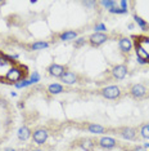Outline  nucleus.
<instances>
[{"label":"nucleus","instance_id":"nucleus-4","mask_svg":"<svg viewBox=\"0 0 149 151\" xmlns=\"http://www.w3.org/2000/svg\"><path fill=\"white\" fill-rule=\"evenodd\" d=\"M107 40H108V36L106 35V34H103V32H95V34H93V35L90 36L89 42H90V44L93 47H99L103 43H106Z\"/></svg>","mask_w":149,"mask_h":151},{"label":"nucleus","instance_id":"nucleus-7","mask_svg":"<svg viewBox=\"0 0 149 151\" xmlns=\"http://www.w3.org/2000/svg\"><path fill=\"white\" fill-rule=\"evenodd\" d=\"M130 93L135 98H141L145 93H147V89H145V87L144 85H141V84H135L134 87L131 88Z\"/></svg>","mask_w":149,"mask_h":151},{"label":"nucleus","instance_id":"nucleus-14","mask_svg":"<svg viewBox=\"0 0 149 151\" xmlns=\"http://www.w3.org/2000/svg\"><path fill=\"white\" fill-rule=\"evenodd\" d=\"M80 147L82 150H85V151H93L94 149V143H93V141L89 139V138H85V139H82L80 142Z\"/></svg>","mask_w":149,"mask_h":151},{"label":"nucleus","instance_id":"nucleus-3","mask_svg":"<svg viewBox=\"0 0 149 151\" xmlns=\"http://www.w3.org/2000/svg\"><path fill=\"white\" fill-rule=\"evenodd\" d=\"M48 130L46 129H36L32 134V138H33V142L37 143V145H44L48 139Z\"/></svg>","mask_w":149,"mask_h":151},{"label":"nucleus","instance_id":"nucleus-8","mask_svg":"<svg viewBox=\"0 0 149 151\" xmlns=\"http://www.w3.org/2000/svg\"><path fill=\"white\" fill-rule=\"evenodd\" d=\"M118 47L123 53H128L133 49V43H131V40L128 37H121L120 42H118Z\"/></svg>","mask_w":149,"mask_h":151},{"label":"nucleus","instance_id":"nucleus-25","mask_svg":"<svg viewBox=\"0 0 149 151\" xmlns=\"http://www.w3.org/2000/svg\"><path fill=\"white\" fill-rule=\"evenodd\" d=\"M84 44H85V39H84V37H80V39H77L76 42H74V47L80 48L81 45H84Z\"/></svg>","mask_w":149,"mask_h":151},{"label":"nucleus","instance_id":"nucleus-19","mask_svg":"<svg viewBox=\"0 0 149 151\" xmlns=\"http://www.w3.org/2000/svg\"><path fill=\"white\" fill-rule=\"evenodd\" d=\"M134 19H135V22H136L138 25L140 26V29H141V30H147V29H148L147 22H145L143 18H140V17H139V16L135 14V16H134Z\"/></svg>","mask_w":149,"mask_h":151},{"label":"nucleus","instance_id":"nucleus-22","mask_svg":"<svg viewBox=\"0 0 149 151\" xmlns=\"http://www.w3.org/2000/svg\"><path fill=\"white\" fill-rule=\"evenodd\" d=\"M31 80H21L18 81V83H16L14 85L17 88H25V87H28V85H31Z\"/></svg>","mask_w":149,"mask_h":151},{"label":"nucleus","instance_id":"nucleus-17","mask_svg":"<svg viewBox=\"0 0 149 151\" xmlns=\"http://www.w3.org/2000/svg\"><path fill=\"white\" fill-rule=\"evenodd\" d=\"M87 130L90 133H94V134H100V133H104V128L99 124H90L87 127Z\"/></svg>","mask_w":149,"mask_h":151},{"label":"nucleus","instance_id":"nucleus-16","mask_svg":"<svg viewBox=\"0 0 149 151\" xmlns=\"http://www.w3.org/2000/svg\"><path fill=\"white\" fill-rule=\"evenodd\" d=\"M76 36H77V34L74 31H64L63 34H60V35H59V39L63 40V42H67V40L76 39Z\"/></svg>","mask_w":149,"mask_h":151},{"label":"nucleus","instance_id":"nucleus-32","mask_svg":"<svg viewBox=\"0 0 149 151\" xmlns=\"http://www.w3.org/2000/svg\"><path fill=\"white\" fill-rule=\"evenodd\" d=\"M144 147H145V149H149V143H145V146H144Z\"/></svg>","mask_w":149,"mask_h":151},{"label":"nucleus","instance_id":"nucleus-28","mask_svg":"<svg viewBox=\"0 0 149 151\" xmlns=\"http://www.w3.org/2000/svg\"><path fill=\"white\" fill-rule=\"evenodd\" d=\"M133 151H148L147 149H145L144 146H138V147H135V149Z\"/></svg>","mask_w":149,"mask_h":151},{"label":"nucleus","instance_id":"nucleus-11","mask_svg":"<svg viewBox=\"0 0 149 151\" xmlns=\"http://www.w3.org/2000/svg\"><path fill=\"white\" fill-rule=\"evenodd\" d=\"M99 146L101 149H112V147L116 146V141L112 138V137H103L99 141Z\"/></svg>","mask_w":149,"mask_h":151},{"label":"nucleus","instance_id":"nucleus-26","mask_svg":"<svg viewBox=\"0 0 149 151\" xmlns=\"http://www.w3.org/2000/svg\"><path fill=\"white\" fill-rule=\"evenodd\" d=\"M95 30H96V32H101V31H106V25H103V23H99V25H96L95 26Z\"/></svg>","mask_w":149,"mask_h":151},{"label":"nucleus","instance_id":"nucleus-10","mask_svg":"<svg viewBox=\"0 0 149 151\" xmlns=\"http://www.w3.org/2000/svg\"><path fill=\"white\" fill-rule=\"evenodd\" d=\"M135 50H136V57L138 58H141V60L148 61V62H149V53L144 49L143 47H141V44L139 42L135 44Z\"/></svg>","mask_w":149,"mask_h":151},{"label":"nucleus","instance_id":"nucleus-2","mask_svg":"<svg viewBox=\"0 0 149 151\" xmlns=\"http://www.w3.org/2000/svg\"><path fill=\"white\" fill-rule=\"evenodd\" d=\"M101 94H103V97L108 99H116L121 96V91L117 85H109V87L101 89Z\"/></svg>","mask_w":149,"mask_h":151},{"label":"nucleus","instance_id":"nucleus-5","mask_svg":"<svg viewBox=\"0 0 149 151\" xmlns=\"http://www.w3.org/2000/svg\"><path fill=\"white\" fill-rule=\"evenodd\" d=\"M112 75H113V78L118 79V80H122L127 75V67L125 65H117V66L112 68Z\"/></svg>","mask_w":149,"mask_h":151},{"label":"nucleus","instance_id":"nucleus-12","mask_svg":"<svg viewBox=\"0 0 149 151\" xmlns=\"http://www.w3.org/2000/svg\"><path fill=\"white\" fill-rule=\"evenodd\" d=\"M30 137H31V130H30L28 127L23 125L18 129V138L21 141H27Z\"/></svg>","mask_w":149,"mask_h":151},{"label":"nucleus","instance_id":"nucleus-30","mask_svg":"<svg viewBox=\"0 0 149 151\" xmlns=\"http://www.w3.org/2000/svg\"><path fill=\"white\" fill-rule=\"evenodd\" d=\"M138 63H140V65H145V63H149V62H148V61L141 60V58H138Z\"/></svg>","mask_w":149,"mask_h":151},{"label":"nucleus","instance_id":"nucleus-23","mask_svg":"<svg viewBox=\"0 0 149 151\" xmlns=\"http://www.w3.org/2000/svg\"><path fill=\"white\" fill-rule=\"evenodd\" d=\"M101 5H104L106 8L109 9L112 6L116 5V1H113V0H103V1H101Z\"/></svg>","mask_w":149,"mask_h":151},{"label":"nucleus","instance_id":"nucleus-18","mask_svg":"<svg viewBox=\"0 0 149 151\" xmlns=\"http://www.w3.org/2000/svg\"><path fill=\"white\" fill-rule=\"evenodd\" d=\"M48 47H49V43H46V42H36L31 45L32 50H41V49H45V48H48Z\"/></svg>","mask_w":149,"mask_h":151},{"label":"nucleus","instance_id":"nucleus-15","mask_svg":"<svg viewBox=\"0 0 149 151\" xmlns=\"http://www.w3.org/2000/svg\"><path fill=\"white\" fill-rule=\"evenodd\" d=\"M48 91H49L50 94H59V93H62V92H63V87L60 84L54 83V84H50L49 85Z\"/></svg>","mask_w":149,"mask_h":151},{"label":"nucleus","instance_id":"nucleus-1","mask_svg":"<svg viewBox=\"0 0 149 151\" xmlns=\"http://www.w3.org/2000/svg\"><path fill=\"white\" fill-rule=\"evenodd\" d=\"M22 76H23V71L19 67L13 66V67H11L8 71H6L5 79L8 81H11V83H14L16 84V83H18V81H21Z\"/></svg>","mask_w":149,"mask_h":151},{"label":"nucleus","instance_id":"nucleus-13","mask_svg":"<svg viewBox=\"0 0 149 151\" xmlns=\"http://www.w3.org/2000/svg\"><path fill=\"white\" fill-rule=\"evenodd\" d=\"M121 136H122L125 139H134L135 136H136V130L134 128H128V127H126V128L121 129Z\"/></svg>","mask_w":149,"mask_h":151},{"label":"nucleus","instance_id":"nucleus-24","mask_svg":"<svg viewBox=\"0 0 149 151\" xmlns=\"http://www.w3.org/2000/svg\"><path fill=\"white\" fill-rule=\"evenodd\" d=\"M30 80H31V83H32V84L37 83V81L40 80V75H39V73H36V71H33V74L31 75V79H30Z\"/></svg>","mask_w":149,"mask_h":151},{"label":"nucleus","instance_id":"nucleus-20","mask_svg":"<svg viewBox=\"0 0 149 151\" xmlns=\"http://www.w3.org/2000/svg\"><path fill=\"white\" fill-rule=\"evenodd\" d=\"M140 133H141V137H143V138L149 139V124H145V125L141 127Z\"/></svg>","mask_w":149,"mask_h":151},{"label":"nucleus","instance_id":"nucleus-6","mask_svg":"<svg viewBox=\"0 0 149 151\" xmlns=\"http://www.w3.org/2000/svg\"><path fill=\"white\" fill-rule=\"evenodd\" d=\"M48 71H49V74L54 78H62V75L66 73V68H64V66H62V65L53 63V65H50Z\"/></svg>","mask_w":149,"mask_h":151},{"label":"nucleus","instance_id":"nucleus-33","mask_svg":"<svg viewBox=\"0 0 149 151\" xmlns=\"http://www.w3.org/2000/svg\"><path fill=\"white\" fill-rule=\"evenodd\" d=\"M32 151H43V150H40V149H35V150H32Z\"/></svg>","mask_w":149,"mask_h":151},{"label":"nucleus","instance_id":"nucleus-21","mask_svg":"<svg viewBox=\"0 0 149 151\" xmlns=\"http://www.w3.org/2000/svg\"><path fill=\"white\" fill-rule=\"evenodd\" d=\"M109 12L111 13H116V14H125V13H127L126 9H122V8H117L116 5L109 8Z\"/></svg>","mask_w":149,"mask_h":151},{"label":"nucleus","instance_id":"nucleus-9","mask_svg":"<svg viewBox=\"0 0 149 151\" xmlns=\"http://www.w3.org/2000/svg\"><path fill=\"white\" fill-rule=\"evenodd\" d=\"M60 80H62L64 84H67V85H72V84H74L77 81V76L72 73V71H66V73L62 75Z\"/></svg>","mask_w":149,"mask_h":151},{"label":"nucleus","instance_id":"nucleus-29","mask_svg":"<svg viewBox=\"0 0 149 151\" xmlns=\"http://www.w3.org/2000/svg\"><path fill=\"white\" fill-rule=\"evenodd\" d=\"M82 4L86 6H93V5H95V1H84Z\"/></svg>","mask_w":149,"mask_h":151},{"label":"nucleus","instance_id":"nucleus-31","mask_svg":"<svg viewBox=\"0 0 149 151\" xmlns=\"http://www.w3.org/2000/svg\"><path fill=\"white\" fill-rule=\"evenodd\" d=\"M5 151H17V150H14V149H5Z\"/></svg>","mask_w":149,"mask_h":151},{"label":"nucleus","instance_id":"nucleus-27","mask_svg":"<svg viewBox=\"0 0 149 151\" xmlns=\"http://www.w3.org/2000/svg\"><path fill=\"white\" fill-rule=\"evenodd\" d=\"M118 4H120V8H122V9H126L127 11V1H125V0H121L120 3H118Z\"/></svg>","mask_w":149,"mask_h":151}]
</instances>
